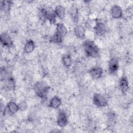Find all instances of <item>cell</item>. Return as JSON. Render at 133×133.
Listing matches in <instances>:
<instances>
[{
	"instance_id": "obj_1",
	"label": "cell",
	"mask_w": 133,
	"mask_h": 133,
	"mask_svg": "<svg viewBox=\"0 0 133 133\" xmlns=\"http://www.w3.org/2000/svg\"><path fill=\"white\" fill-rule=\"evenodd\" d=\"M83 47L87 57L96 58L98 56L99 49L94 41L89 39L86 40L83 43Z\"/></svg>"
},
{
	"instance_id": "obj_2",
	"label": "cell",
	"mask_w": 133,
	"mask_h": 133,
	"mask_svg": "<svg viewBox=\"0 0 133 133\" xmlns=\"http://www.w3.org/2000/svg\"><path fill=\"white\" fill-rule=\"evenodd\" d=\"M49 89L50 87L43 82H37L33 86V90L35 93L42 99L46 98Z\"/></svg>"
},
{
	"instance_id": "obj_3",
	"label": "cell",
	"mask_w": 133,
	"mask_h": 133,
	"mask_svg": "<svg viewBox=\"0 0 133 133\" xmlns=\"http://www.w3.org/2000/svg\"><path fill=\"white\" fill-rule=\"evenodd\" d=\"M40 16L43 19L48 20L51 23H55L56 22V15L55 10L50 7H42L39 11Z\"/></svg>"
},
{
	"instance_id": "obj_4",
	"label": "cell",
	"mask_w": 133,
	"mask_h": 133,
	"mask_svg": "<svg viewBox=\"0 0 133 133\" xmlns=\"http://www.w3.org/2000/svg\"><path fill=\"white\" fill-rule=\"evenodd\" d=\"M92 102L94 105L98 107H105L108 104V102L105 97L99 93H95L92 98Z\"/></svg>"
},
{
	"instance_id": "obj_5",
	"label": "cell",
	"mask_w": 133,
	"mask_h": 133,
	"mask_svg": "<svg viewBox=\"0 0 133 133\" xmlns=\"http://www.w3.org/2000/svg\"><path fill=\"white\" fill-rule=\"evenodd\" d=\"M19 110L18 104L14 101H9L4 109V114L7 113L9 115H15Z\"/></svg>"
},
{
	"instance_id": "obj_6",
	"label": "cell",
	"mask_w": 133,
	"mask_h": 133,
	"mask_svg": "<svg viewBox=\"0 0 133 133\" xmlns=\"http://www.w3.org/2000/svg\"><path fill=\"white\" fill-rule=\"evenodd\" d=\"M95 33L98 36H103L107 32V29L105 24L102 22L97 21L94 26Z\"/></svg>"
},
{
	"instance_id": "obj_7",
	"label": "cell",
	"mask_w": 133,
	"mask_h": 133,
	"mask_svg": "<svg viewBox=\"0 0 133 133\" xmlns=\"http://www.w3.org/2000/svg\"><path fill=\"white\" fill-rule=\"evenodd\" d=\"M1 44L7 48H11L13 46V41L10 35L6 32L1 33L0 36Z\"/></svg>"
},
{
	"instance_id": "obj_8",
	"label": "cell",
	"mask_w": 133,
	"mask_h": 133,
	"mask_svg": "<svg viewBox=\"0 0 133 133\" xmlns=\"http://www.w3.org/2000/svg\"><path fill=\"white\" fill-rule=\"evenodd\" d=\"M88 73L93 79H98L102 76L103 71L100 66H94L89 70Z\"/></svg>"
},
{
	"instance_id": "obj_9",
	"label": "cell",
	"mask_w": 133,
	"mask_h": 133,
	"mask_svg": "<svg viewBox=\"0 0 133 133\" xmlns=\"http://www.w3.org/2000/svg\"><path fill=\"white\" fill-rule=\"evenodd\" d=\"M110 14L113 18L119 19L123 17V12L120 6L117 5H114L110 9Z\"/></svg>"
},
{
	"instance_id": "obj_10",
	"label": "cell",
	"mask_w": 133,
	"mask_h": 133,
	"mask_svg": "<svg viewBox=\"0 0 133 133\" xmlns=\"http://www.w3.org/2000/svg\"><path fill=\"white\" fill-rule=\"evenodd\" d=\"M68 122V117L66 113L63 111H60L57 116V124L61 127L65 126Z\"/></svg>"
},
{
	"instance_id": "obj_11",
	"label": "cell",
	"mask_w": 133,
	"mask_h": 133,
	"mask_svg": "<svg viewBox=\"0 0 133 133\" xmlns=\"http://www.w3.org/2000/svg\"><path fill=\"white\" fill-rule=\"evenodd\" d=\"M118 84L122 92L124 94H126L128 91L129 88V82L127 77L125 76H122L119 80Z\"/></svg>"
},
{
	"instance_id": "obj_12",
	"label": "cell",
	"mask_w": 133,
	"mask_h": 133,
	"mask_svg": "<svg viewBox=\"0 0 133 133\" xmlns=\"http://www.w3.org/2000/svg\"><path fill=\"white\" fill-rule=\"evenodd\" d=\"M119 67V62L116 58H112L108 63V71L110 73L114 74L116 72Z\"/></svg>"
},
{
	"instance_id": "obj_13",
	"label": "cell",
	"mask_w": 133,
	"mask_h": 133,
	"mask_svg": "<svg viewBox=\"0 0 133 133\" xmlns=\"http://www.w3.org/2000/svg\"><path fill=\"white\" fill-rule=\"evenodd\" d=\"M75 36L79 39H84L86 36V30L82 25H77L74 29Z\"/></svg>"
},
{
	"instance_id": "obj_14",
	"label": "cell",
	"mask_w": 133,
	"mask_h": 133,
	"mask_svg": "<svg viewBox=\"0 0 133 133\" xmlns=\"http://www.w3.org/2000/svg\"><path fill=\"white\" fill-rule=\"evenodd\" d=\"M61 103L62 101L61 99L59 97L55 96L51 98L50 100L48 107L51 109H55L58 108L61 105Z\"/></svg>"
},
{
	"instance_id": "obj_15",
	"label": "cell",
	"mask_w": 133,
	"mask_h": 133,
	"mask_svg": "<svg viewBox=\"0 0 133 133\" xmlns=\"http://www.w3.org/2000/svg\"><path fill=\"white\" fill-rule=\"evenodd\" d=\"M68 33V30L64 26V25L62 23H59L56 25V31L55 33L61 36V37H63L64 36L66 35Z\"/></svg>"
},
{
	"instance_id": "obj_16",
	"label": "cell",
	"mask_w": 133,
	"mask_h": 133,
	"mask_svg": "<svg viewBox=\"0 0 133 133\" xmlns=\"http://www.w3.org/2000/svg\"><path fill=\"white\" fill-rule=\"evenodd\" d=\"M35 47V43L32 39H28L25 43L23 50L26 54L31 53L34 50Z\"/></svg>"
},
{
	"instance_id": "obj_17",
	"label": "cell",
	"mask_w": 133,
	"mask_h": 133,
	"mask_svg": "<svg viewBox=\"0 0 133 133\" xmlns=\"http://www.w3.org/2000/svg\"><path fill=\"white\" fill-rule=\"evenodd\" d=\"M55 12L57 17H58L59 19L62 20L65 17V9L63 6L59 5L55 7Z\"/></svg>"
},
{
	"instance_id": "obj_18",
	"label": "cell",
	"mask_w": 133,
	"mask_h": 133,
	"mask_svg": "<svg viewBox=\"0 0 133 133\" xmlns=\"http://www.w3.org/2000/svg\"><path fill=\"white\" fill-rule=\"evenodd\" d=\"M12 2L11 1H1V9L5 13H8L9 12Z\"/></svg>"
},
{
	"instance_id": "obj_19",
	"label": "cell",
	"mask_w": 133,
	"mask_h": 133,
	"mask_svg": "<svg viewBox=\"0 0 133 133\" xmlns=\"http://www.w3.org/2000/svg\"><path fill=\"white\" fill-rule=\"evenodd\" d=\"M70 14L73 21L75 23H77L78 21V11L77 8L75 6H73L71 7Z\"/></svg>"
},
{
	"instance_id": "obj_20",
	"label": "cell",
	"mask_w": 133,
	"mask_h": 133,
	"mask_svg": "<svg viewBox=\"0 0 133 133\" xmlns=\"http://www.w3.org/2000/svg\"><path fill=\"white\" fill-rule=\"evenodd\" d=\"M62 62L66 67H69L72 63V58L70 54H65L62 57Z\"/></svg>"
},
{
	"instance_id": "obj_21",
	"label": "cell",
	"mask_w": 133,
	"mask_h": 133,
	"mask_svg": "<svg viewBox=\"0 0 133 133\" xmlns=\"http://www.w3.org/2000/svg\"><path fill=\"white\" fill-rule=\"evenodd\" d=\"M62 37L58 35V34L55 33L53 35H52L50 39L49 42L54 44H59L62 42Z\"/></svg>"
},
{
	"instance_id": "obj_22",
	"label": "cell",
	"mask_w": 133,
	"mask_h": 133,
	"mask_svg": "<svg viewBox=\"0 0 133 133\" xmlns=\"http://www.w3.org/2000/svg\"><path fill=\"white\" fill-rule=\"evenodd\" d=\"M6 87L9 89H12L15 88V81L12 77H9L7 78L6 82Z\"/></svg>"
},
{
	"instance_id": "obj_23",
	"label": "cell",
	"mask_w": 133,
	"mask_h": 133,
	"mask_svg": "<svg viewBox=\"0 0 133 133\" xmlns=\"http://www.w3.org/2000/svg\"><path fill=\"white\" fill-rule=\"evenodd\" d=\"M18 107L20 111H24L28 108V104L25 101H22L18 104Z\"/></svg>"
}]
</instances>
